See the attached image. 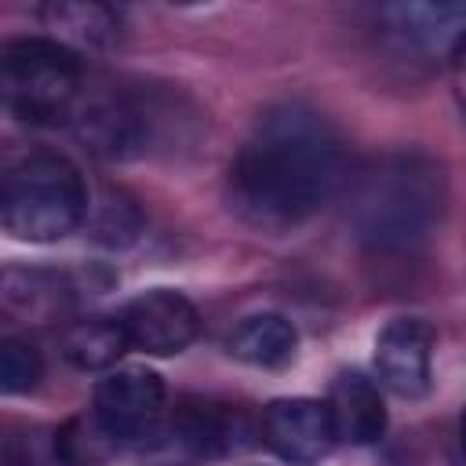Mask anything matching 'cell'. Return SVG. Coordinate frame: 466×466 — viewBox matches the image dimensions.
<instances>
[{"instance_id": "cell-4", "label": "cell", "mask_w": 466, "mask_h": 466, "mask_svg": "<svg viewBox=\"0 0 466 466\" xmlns=\"http://www.w3.org/2000/svg\"><path fill=\"white\" fill-rule=\"evenodd\" d=\"M0 95L4 109L22 124H73L87 95V73L69 44L55 36H22L0 55Z\"/></svg>"}, {"instance_id": "cell-22", "label": "cell", "mask_w": 466, "mask_h": 466, "mask_svg": "<svg viewBox=\"0 0 466 466\" xmlns=\"http://www.w3.org/2000/svg\"><path fill=\"white\" fill-rule=\"evenodd\" d=\"M459 451H462V459H466V408H462V415H459Z\"/></svg>"}, {"instance_id": "cell-11", "label": "cell", "mask_w": 466, "mask_h": 466, "mask_svg": "<svg viewBox=\"0 0 466 466\" xmlns=\"http://www.w3.org/2000/svg\"><path fill=\"white\" fill-rule=\"evenodd\" d=\"M328 408H331V422H335L339 441H350L357 448H368V444L382 441V433H386V404H382L379 386L368 375L342 371L331 382Z\"/></svg>"}, {"instance_id": "cell-12", "label": "cell", "mask_w": 466, "mask_h": 466, "mask_svg": "<svg viewBox=\"0 0 466 466\" xmlns=\"http://www.w3.org/2000/svg\"><path fill=\"white\" fill-rule=\"evenodd\" d=\"M171 433L189 455H229L240 448L244 415L229 404H211V400H186L171 415Z\"/></svg>"}, {"instance_id": "cell-18", "label": "cell", "mask_w": 466, "mask_h": 466, "mask_svg": "<svg viewBox=\"0 0 466 466\" xmlns=\"http://www.w3.org/2000/svg\"><path fill=\"white\" fill-rule=\"evenodd\" d=\"M44 379V357L29 339L7 335L0 342V390L7 397L29 393L36 390V382Z\"/></svg>"}, {"instance_id": "cell-6", "label": "cell", "mask_w": 466, "mask_h": 466, "mask_svg": "<svg viewBox=\"0 0 466 466\" xmlns=\"http://www.w3.org/2000/svg\"><path fill=\"white\" fill-rule=\"evenodd\" d=\"M116 317L127 331L131 350H142L153 357L182 353L200 331L197 306L182 291H171V288H149V291L135 295Z\"/></svg>"}, {"instance_id": "cell-8", "label": "cell", "mask_w": 466, "mask_h": 466, "mask_svg": "<svg viewBox=\"0 0 466 466\" xmlns=\"http://www.w3.org/2000/svg\"><path fill=\"white\" fill-rule=\"evenodd\" d=\"M379 386L404 400H419L433 386V328L419 317L390 320L375 339Z\"/></svg>"}, {"instance_id": "cell-10", "label": "cell", "mask_w": 466, "mask_h": 466, "mask_svg": "<svg viewBox=\"0 0 466 466\" xmlns=\"http://www.w3.org/2000/svg\"><path fill=\"white\" fill-rule=\"evenodd\" d=\"M390 40L415 55H448L466 36V4H386L379 11Z\"/></svg>"}, {"instance_id": "cell-5", "label": "cell", "mask_w": 466, "mask_h": 466, "mask_svg": "<svg viewBox=\"0 0 466 466\" xmlns=\"http://www.w3.org/2000/svg\"><path fill=\"white\" fill-rule=\"evenodd\" d=\"M164 379L149 368H116L95 386V415L120 444H146L164 422Z\"/></svg>"}, {"instance_id": "cell-9", "label": "cell", "mask_w": 466, "mask_h": 466, "mask_svg": "<svg viewBox=\"0 0 466 466\" xmlns=\"http://www.w3.org/2000/svg\"><path fill=\"white\" fill-rule=\"evenodd\" d=\"M76 138L106 157V160H127L135 153H142L146 146V116L138 106H131L120 95H106V91H87L73 124Z\"/></svg>"}, {"instance_id": "cell-17", "label": "cell", "mask_w": 466, "mask_h": 466, "mask_svg": "<svg viewBox=\"0 0 466 466\" xmlns=\"http://www.w3.org/2000/svg\"><path fill=\"white\" fill-rule=\"evenodd\" d=\"M4 302L29 317H47L55 306H62V284L47 273L29 269H7L4 273Z\"/></svg>"}, {"instance_id": "cell-3", "label": "cell", "mask_w": 466, "mask_h": 466, "mask_svg": "<svg viewBox=\"0 0 466 466\" xmlns=\"http://www.w3.org/2000/svg\"><path fill=\"white\" fill-rule=\"evenodd\" d=\"M87 182L80 167L62 153H29L4 171L0 222L15 240H62L87 222Z\"/></svg>"}, {"instance_id": "cell-20", "label": "cell", "mask_w": 466, "mask_h": 466, "mask_svg": "<svg viewBox=\"0 0 466 466\" xmlns=\"http://www.w3.org/2000/svg\"><path fill=\"white\" fill-rule=\"evenodd\" d=\"M4 466H58L55 437L44 433H7L4 437Z\"/></svg>"}, {"instance_id": "cell-19", "label": "cell", "mask_w": 466, "mask_h": 466, "mask_svg": "<svg viewBox=\"0 0 466 466\" xmlns=\"http://www.w3.org/2000/svg\"><path fill=\"white\" fill-rule=\"evenodd\" d=\"M87 218H91L95 240H102V244H109V248L131 244L135 233H138V226H142L138 208H135L124 193H106V197L95 204V211H87Z\"/></svg>"}, {"instance_id": "cell-16", "label": "cell", "mask_w": 466, "mask_h": 466, "mask_svg": "<svg viewBox=\"0 0 466 466\" xmlns=\"http://www.w3.org/2000/svg\"><path fill=\"white\" fill-rule=\"evenodd\" d=\"M116 437L102 426V419L91 415H73L58 433H55V455L58 466H102L116 451Z\"/></svg>"}, {"instance_id": "cell-21", "label": "cell", "mask_w": 466, "mask_h": 466, "mask_svg": "<svg viewBox=\"0 0 466 466\" xmlns=\"http://www.w3.org/2000/svg\"><path fill=\"white\" fill-rule=\"evenodd\" d=\"M451 76H455L459 102H462V109H466V36H462V44L451 51Z\"/></svg>"}, {"instance_id": "cell-1", "label": "cell", "mask_w": 466, "mask_h": 466, "mask_svg": "<svg viewBox=\"0 0 466 466\" xmlns=\"http://www.w3.org/2000/svg\"><path fill=\"white\" fill-rule=\"evenodd\" d=\"M350 178L335 124L299 102L266 109L229 164V200L244 222L284 233L331 204Z\"/></svg>"}, {"instance_id": "cell-7", "label": "cell", "mask_w": 466, "mask_h": 466, "mask_svg": "<svg viewBox=\"0 0 466 466\" xmlns=\"http://www.w3.org/2000/svg\"><path fill=\"white\" fill-rule=\"evenodd\" d=\"M262 441L291 466H313L331 455L339 433L328 400L280 397L262 411Z\"/></svg>"}, {"instance_id": "cell-15", "label": "cell", "mask_w": 466, "mask_h": 466, "mask_svg": "<svg viewBox=\"0 0 466 466\" xmlns=\"http://www.w3.org/2000/svg\"><path fill=\"white\" fill-rule=\"evenodd\" d=\"M47 29H55L66 40L87 44V47H106L120 36V15L109 4H95V0H55L44 11Z\"/></svg>"}, {"instance_id": "cell-13", "label": "cell", "mask_w": 466, "mask_h": 466, "mask_svg": "<svg viewBox=\"0 0 466 466\" xmlns=\"http://www.w3.org/2000/svg\"><path fill=\"white\" fill-rule=\"evenodd\" d=\"M299 331L284 313H251L233 324L226 335V350L233 360L251 368H280L295 357Z\"/></svg>"}, {"instance_id": "cell-14", "label": "cell", "mask_w": 466, "mask_h": 466, "mask_svg": "<svg viewBox=\"0 0 466 466\" xmlns=\"http://www.w3.org/2000/svg\"><path fill=\"white\" fill-rule=\"evenodd\" d=\"M127 350L131 342L120 317H106V313L73 320L62 335V357L76 371H109Z\"/></svg>"}, {"instance_id": "cell-2", "label": "cell", "mask_w": 466, "mask_h": 466, "mask_svg": "<svg viewBox=\"0 0 466 466\" xmlns=\"http://www.w3.org/2000/svg\"><path fill=\"white\" fill-rule=\"evenodd\" d=\"M448 200V178L437 157L422 149H390L371 157L350 186V226L371 251H411L422 244Z\"/></svg>"}]
</instances>
